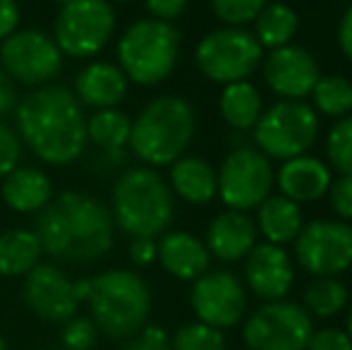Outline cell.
I'll list each match as a JSON object with an SVG mask.
<instances>
[{"label": "cell", "instance_id": "cell-1", "mask_svg": "<svg viewBox=\"0 0 352 350\" xmlns=\"http://www.w3.org/2000/svg\"><path fill=\"white\" fill-rule=\"evenodd\" d=\"M22 144L48 166H70L87 149V113L70 87L43 85L14 106Z\"/></svg>", "mask_w": 352, "mask_h": 350}, {"label": "cell", "instance_id": "cell-2", "mask_svg": "<svg viewBox=\"0 0 352 350\" xmlns=\"http://www.w3.org/2000/svg\"><path fill=\"white\" fill-rule=\"evenodd\" d=\"M34 233L58 262L91 264L113 248L116 223L108 204L87 192H60L36 214Z\"/></svg>", "mask_w": 352, "mask_h": 350}, {"label": "cell", "instance_id": "cell-3", "mask_svg": "<svg viewBox=\"0 0 352 350\" xmlns=\"http://www.w3.org/2000/svg\"><path fill=\"white\" fill-rule=\"evenodd\" d=\"M195 132L197 113L192 103L175 94H163L151 98L132 120L130 149L148 168H161L185 156Z\"/></svg>", "mask_w": 352, "mask_h": 350}, {"label": "cell", "instance_id": "cell-4", "mask_svg": "<svg viewBox=\"0 0 352 350\" xmlns=\"http://www.w3.org/2000/svg\"><path fill=\"white\" fill-rule=\"evenodd\" d=\"M108 209L122 233L132 238H156L175 216V197L156 168L137 166L118 175Z\"/></svg>", "mask_w": 352, "mask_h": 350}, {"label": "cell", "instance_id": "cell-5", "mask_svg": "<svg viewBox=\"0 0 352 350\" xmlns=\"http://www.w3.org/2000/svg\"><path fill=\"white\" fill-rule=\"evenodd\" d=\"M87 303L98 331L113 341H130L146 327L151 290L137 271L108 269L91 278Z\"/></svg>", "mask_w": 352, "mask_h": 350}, {"label": "cell", "instance_id": "cell-6", "mask_svg": "<svg viewBox=\"0 0 352 350\" xmlns=\"http://www.w3.org/2000/svg\"><path fill=\"white\" fill-rule=\"evenodd\" d=\"M180 56V32L175 24L161 19H137L118 41V67L127 82L156 87L173 75Z\"/></svg>", "mask_w": 352, "mask_h": 350}, {"label": "cell", "instance_id": "cell-7", "mask_svg": "<svg viewBox=\"0 0 352 350\" xmlns=\"http://www.w3.org/2000/svg\"><path fill=\"white\" fill-rule=\"evenodd\" d=\"M254 144L266 159L287 161L311 149L319 135V113L305 101H280L259 116Z\"/></svg>", "mask_w": 352, "mask_h": 350}, {"label": "cell", "instance_id": "cell-8", "mask_svg": "<svg viewBox=\"0 0 352 350\" xmlns=\"http://www.w3.org/2000/svg\"><path fill=\"white\" fill-rule=\"evenodd\" d=\"M264 61V48L245 27H221L206 34L195 51L199 72L218 85L250 80Z\"/></svg>", "mask_w": 352, "mask_h": 350}, {"label": "cell", "instance_id": "cell-9", "mask_svg": "<svg viewBox=\"0 0 352 350\" xmlns=\"http://www.w3.org/2000/svg\"><path fill=\"white\" fill-rule=\"evenodd\" d=\"M116 32V10L106 0H70L58 10L53 34L63 56L91 58Z\"/></svg>", "mask_w": 352, "mask_h": 350}, {"label": "cell", "instance_id": "cell-10", "mask_svg": "<svg viewBox=\"0 0 352 350\" xmlns=\"http://www.w3.org/2000/svg\"><path fill=\"white\" fill-rule=\"evenodd\" d=\"M218 175V197L228 209L250 211L256 209L266 197H271L276 173L271 159H266L256 146H235L223 159Z\"/></svg>", "mask_w": 352, "mask_h": 350}, {"label": "cell", "instance_id": "cell-11", "mask_svg": "<svg viewBox=\"0 0 352 350\" xmlns=\"http://www.w3.org/2000/svg\"><path fill=\"white\" fill-rule=\"evenodd\" d=\"M0 67L14 85H51L63 70V53L56 39L41 29H17L0 41Z\"/></svg>", "mask_w": 352, "mask_h": 350}, {"label": "cell", "instance_id": "cell-12", "mask_svg": "<svg viewBox=\"0 0 352 350\" xmlns=\"http://www.w3.org/2000/svg\"><path fill=\"white\" fill-rule=\"evenodd\" d=\"M311 331V314L302 305L274 300L247 319L242 338L250 350H305Z\"/></svg>", "mask_w": 352, "mask_h": 350}, {"label": "cell", "instance_id": "cell-13", "mask_svg": "<svg viewBox=\"0 0 352 350\" xmlns=\"http://www.w3.org/2000/svg\"><path fill=\"white\" fill-rule=\"evenodd\" d=\"M295 257L314 276H338L352 266V226L340 219L305 223L295 238Z\"/></svg>", "mask_w": 352, "mask_h": 350}, {"label": "cell", "instance_id": "cell-14", "mask_svg": "<svg viewBox=\"0 0 352 350\" xmlns=\"http://www.w3.org/2000/svg\"><path fill=\"white\" fill-rule=\"evenodd\" d=\"M190 303L199 322L216 329L235 327L247 312L245 285L230 271H206L199 276L192 285Z\"/></svg>", "mask_w": 352, "mask_h": 350}, {"label": "cell", "instance_id": "cell-15", "mask_svg": "<svg viewBox=\"0 0 352 350\" xmlns=\"http://www.w3.org/2000/svg\"><path fill=\"white\" fill-rule=\"evenodd\" d=\"M22 300L38 319L51 324H65L79 307L74 281L60 266L43 262L24 276Z\"/></svg>", "mask_w": 352, "mask_h": 350}, {"label": "cell", "instance_id": "cell-16", "mask_svg": "<svg viewBox=\"0 0 352 350\" xmlns=\"http://www.w3.org/2000/svg\"><path fill=\"white\" fill-rule=\"evenodd\" d=\"M319 77V63L305 46L287 43L264 56V80L283 101H305Z\"/></svg>", "mask_w": 352, "mask_h": 350}, {"label": "cell", "instance_id": "cell-17", "mask_svg": "<svg viewBox=\"0 0 352 350\" xmlns=\"http://www.w3.org/2000/svg\"><path fill=\"white\" fill-rule=\"evenodd\" d=\"M245 281L256 298L266 303L283 300L290 293L295 281V266L290 254L280 245H254L245 257Z\"/></svg>", "mask_w": 352, "mask_h": 350}, {"label": "cell", "instance_id": "cell-18", "mask_svg": "<svg viewBox=\"0 0 352 350\" xmlns=\"http://www.w3.org/2000/svg\"><path fill=\"white\" fill-rule=\"evenodd\" d=\"M206 250L221 262H240L256 245V223L245 211L228 209L211 219L206 228Z\"/></svg>", "mask_w": 352, "mask_h": 350}, {"label": "cell", "instance_id": "cell-19", "mask_svg": "<svg viewBox=\"0 0 352 350\" xmlns=\"http://www.w3.org/2000/svg\"><path fill=\"white\" fill-rule=\"evenodd\" d=\"M127 89H130V82L116 63L96 61L77 72L72 91L82 106L103 111V108L120 106L127 96Z\"/></svg>", "mask_w": 352, "mask_h": 350}, {"label": "cell", "instance_id": "cell-20", "mask_svg": "<svg viewBox=\"0 0 352 350\" xmlns=\"http://www.w3.org/2000/svg\"><path fill=\"white\" fill-rule=\"evenodd\" d=\"M276 182L283 197L297 204H309L329 192L333 177H331V168L321 159L302 154L283 161L280 171L276 173Z\"/></svg>", "mask_w": 352, "mask_h": 350}, {"label": "cell", "instance_id": "cell-21", "mask_svg": "<svg viewBox=\"0 0 352 350\" xmlns=\"http://www.w3.org/2000/svg\"><path fill=\"white\" fill-rule=\"evenodd\" d=\"M156 259L170 276L180 281H197L209 271L211 254L197 235L185 230L166 233L158 243Z\"/></svg>", "mask_w": 352, "mask_h": 350}, {"label": "cell", "instance_id": "cell-22", "mask_svg": "<svg viewBox=\"0 0 352 350\" xmlns=\"http://www.w3.org/2000/svg\"><path fill=\"white\" fill-rule=\"evenodd\" d=\"M3 201L17 214H38L53 199L51 177L34 166H17L3 177Z\"/></svg>", "mask_w": 352, "mask_h": 350}, {"label": "cell", "instance_id": "cell-23", "mask_svg": "<svg viewBox=\"0 0 352 350\" xmlns=\"http://www.w3.org/2000/svg\"><path fill=\"white\" fill-rule=\"evenodd\" d=\"M170 190L190 204H209L218 197V175L209 161L199 156H180L170 164Z\"/></svg>", "mask_w": 352, "mask_h": 350}, {"label": "cell", "instance_id": "cell-24", "mask_svg": "<svg viewBox=\"0 0 352 350\" xmlns=\"http://www.w3.org/2000/svg\"><path fill=\"white\" fill-rule=\"evenodd\" d=\"M256 226H259L256 230H261L266 243L283 248L287 243H295L302 226H305V219H302V209L297 201L283 195H274L266 197L256 206Z\"/></svg>", "mask_w": 352, "mask_h": 350}, {"label": "cell", "instance_id": "cell-25", "mask_svg": "<svg viewBox=\"0 0 352 350\" xmlns=\"http://www.w3.org/2000/svg\"><path fill=\"white\" fill-rule=\"evenodd\" d=\"M218 108H221V118L228 127L237 132H247L256 125L259 116L264 113V101H261L259 89L250 80H242L223 87Z\"/></svg>", "mask_w": 352, "mask_h": 350}, {"label": "cell", "instance_id": "cell-26", "mask_svg": "<svg viewBox=\"0 0 352 350\" xmlns=\"http://www.w3.org/2000/svg\"><path fill=\"white\" fill-rule=\"evenodd\" d=\"M43 248L36 233L29 228H10L0 233V276H27L41 264Z\"/></svg>", "mask_w": 352, "mask_h": 350}, {"label": "cell", "instance_id": "cell-27", "mask_svg": "<svg viewBox=\"0 0 352 350\" xmlns=\"http://www.w3.org/2000/svg\"><path fill=\"white\" fill-rule=\"evenodd\" d=\"M130 135H132L130 116L118 111V108L94 111L87 118V142H91L94 146L103 149L106 154H111V151H125V146H130Z\"/></svg>", "mask_w": 352, "mask_h": 350}, {"label": "cell", "instance_id": "cell-28", "mask_svg": "<svg viewBox=\"0 0 352 350\" xmlns=\"http://www.w3.org/2000/svg\"><path fill=\"white\" fill-rule=\"evenodd\" d=\"M297 29H300V17L297 12L285 3H271L259 12L254 19V36L261 43V48H283L292 43Z\"/></svg>", "mask_w": 352, "mask_h": 350}, {"label": "cell", "instance_id": "cell-29", "mask_svg": "<svg viewBox=\"0 0 352 350\" xmlns=\"http://www.w3.org/2000/svg\"><path fill=\"white\" fill-rule=\"evenodd\" d=\"M314 111L326 118H345L352 113V82L343 75H321L311 89Z\"/></svg>", "mask_w": 352, "mask_h": 350}, {"label": "cell", "instance_id": "cell-30", "mask_svg": "<svg viewBox=\"0 0 352 350\" xmlns=\"http://www.w3.org/2000/svg\"><path fill=\"white\" fill-rule=\"evenodd\" d=\"M348 305V288L333 276H316L305 288V309L314 317H336Z\"/></svg>", "mask_w": 352, "mask_h": 350}, {"label": "cell", "instance_id": "cell-31", "mask_svg": "<svg viewBox=\"0 0 352 350\" xmlns=\"http://www.w3.org/2000/svg\"><path fill=\"white\" fill-rule=\"evenodd\" d=\"M170 346L173 350H226V336L204 322H190L177 329Z\"/></svg>", "mask_w": 352, "mask_h": 350}, {"label": "cell", "instance_id": "cell-32", "mask_svg": "<svg viewBox=\"0 0 352 350\" xmlns=\"http://www.w3.org/2000/svg\"><path fill=\"white\" fill-rule=\"evenodd\" d=\"M326 156L333 171L352 175V116H345L331 127L326 137Z\"/></svg>", "mask_w": 352, "mask_h": 350}, {"label": "cell", "instance_id": "cell-33", "mask_svg": "<svg viewBox=\"0 0 352 350\" xmlns=\"http://www.w3.org/2000/svg\"><path fill=\"white\" fill-rule=\"evenodd\" d=\"M269 0H211V10L228 27H245L259 17Z\"/></svg>", "mask_w": 352, "mask_h": 350}, {"label": "cell", "instance_id": "cell-34", "mask_svg": "<svg viewBox=\"0 0 352 350\" xmlns=\"http://www.w3.org/2000/svg\"><path fill=\"white\" fill-rule=\"evenodd\" d=\"M98 329L91 322V317H82V314H74L72 319H67L63 324L60 343L65 350H91L96 346Z\"/></svg>", "mask_w": 352, "mask_h": 350}, {"label": "cell", "instance_id": "cell-35", "mask_svg": "<svg viewBox=\"0 0 352 350\" xmlns=\"http://www.w3.org/2000/svg\"><path fill=\"white\" fill-rule=\"evenodd\" d=\"M22 140L17 130L10 127L8 122L0 120V180L8 173H12L22 159Z\"/></svg>", "mask_w": 352, "mask_h": 350}, {"label": "cell", "instance_id": "cell-36", "mask_svg": "<svg viewBox=\"0 0 352 350\" xmlns=\"http://www.w3.org/2000/svg\"><path fill=\"white\" fill-rule=\"evenodd\" d=\"M329 204L331 211L340 221H352V175H340L329 187Z\"/></svg>", "mask_w": 352, "mask_h": 350}, {"label": "cell", "instance_id": "cell-37", "mask_svg": "<svg viewBox=\"0 0 352 350\" xmlns=\"http://www.w3.org/2000/svg\"><path fill=\"white\" fill-rule=\"evenodd\" d=\"M122 350H173L170 338H168L166 329L161 327H144L137 336L130 338Z\"/></svg>", "mask_w": 352, "mask_h": 350}, {"label": "cell", "instance_id": "cell-38", "mask_svg": "<svg viewBox=\"0 0 352 350\" xmlns=\"http://www.w3.org/2000/svg\"><path fill=\"white\" fill-rule=\"evenodd\" d=\"M309 350H352V341L348 333L340 331V329H321V331H311Z\"/></svg>", "mask_w": 352, "mask_h": 350}, {"label": "cell", "instance_id": "cell-39", "mask_svg": "<svg viewBox=\"0 0 352 350\" xmlns=\"http://www.w3.org/2000/svg\"><path fill=\"white\" fill-rule=\"evenodd\" d=\"M187 3L190 0H144V8L148 10L153 19L173 24L187 10Z\"/></svg>", "mask_w": 352, "mask_h": 350}, {"label": "cell", "instance_id": "cell-40", "mask_svg": "<svg viewBox=\"0 0 352 350\" xmlns=\"http://www.w3.org/2000/svg\"><path fill=\"white\" fill-rule=\"evenodd\" d=\"M156 254H158V245L153 238H132L130 243V262L135 266H151L156 262Z\"/></svg>", "mask_w": 352, "mask_h": 350}, {"label": "cell", "instance_id": "cell-41", "mask_svg": "<svg viewBox=\"0 0 352 350\" xmlns=\"http://www.w3.org/2000/svg\"><path fill=\"white\" fill-rule=\"evenodd\" d=\"M19 17H22V10H19L17 0H0V41L17 32Z\"/></svg>", "mask_w": 352, "mask_h": 350}, {"label": "cell", "instance_id": "cell-42", "mask_svg": "<svg viewBox=\"0 0 352 350\" xmlns=\"http://www.w3.org/2000/svg\"><path fill=\"white\" fill-rule=\"evenodd\" d=\"M17 87L10 80L8 72L0 67V120L10 113H14V106H17Z\"/></svg>", "mask_w": 352, "mask_h": 350}, {"label": "cell", "instance_id": "cell-43", "mask_svg": "<svg viewBox=\"0 0 352 350\" xmlns=\"http://www.w3.org/2000/svg\"><path fill=\"white\" fill-rule=\"evenodd\" d=\"M338 46L343 56L352 63V5L345 10V14L338 22Z\"/></svg>", "mask_w": 352, "mask_h": 350}, {"label": "cell", "instance_id": "cell-44", "mask_svg": "<svg viewBox=\"0 0 352 350\" xmlns=\"http://www.w3.org/2000/svg\"><path fill=\"white\" fill-rule=\"evenodd\" d=\"M345 333H348V338L352 341V307H350V312H348V322H345Z\"/></svg>", "mask_w": 352, "mask_h": 350}, {"label": "cell", "instance_id": "cell-45", "mask_svg": "<svg viewBox=\"0 0 352 350\" xmlns=\"http://www.w3.org/2000/svg\"><path fill=\"white\" fill-rule=\"evenodd\" d=\"M0 350H8V346H5V338H3V333H0Z\"/></svg>", "mask_w": 352, "mask_h": 350}, {"label": "cell", "instance_id": "cell-46", "mask_svg": "<svg viewBox=\"0 0 352 350\" xmlns=\"http://www.w3.org/2000/svg\"><path fill=\"white\" fill-rule=\"evenodd\" d=\"M106 3H111V5H113V3H127V0H106Z\"/></svg>", "mask_w": 352, "mask_h": 350}, {"label": "cell", "instance_id": "cell-47", "mask_svg": "<svg viewBox=\"0 0 352 350\" xmlns=\"http://www.w3.org/2000/svg\"><path fill=\"white\" fill-rule=\"evenodd\" d=\"M46 350H65V348H46Z\"/></svg>", "mask_w": 352, "mask_h": 350}]
</instances>
